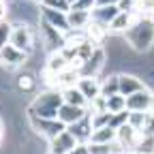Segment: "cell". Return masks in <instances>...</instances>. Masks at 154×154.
<instances>
[{
	"label": "cell",
	"instance_id": "obj_1",
	"mask_svg": "<svg viewBox=\"0 0 154 154\" xmlns=\"http://www.w3.org/2000/svg\"><path fill=\"white\" fill-rule=\"evenodd\" d=\"M124 41H128L135 51H148L154 45V26L150 22V17L137 19V22L124 32Z\"/></svg>",
	"mask_w": 154,
	"mask_h": 154
},
{
	"label": "cell",
	"instance_id": "obj_2",
	"mask_svg": "<svg viewBox=\"0 0 154 154\" xmlns=\"http://www.w3.org/2000/svg\"><path fill=\"white\" fill-rule=\"evenodd\" d=\"M64 103L62 92H43L30 105V113L38 118H58V109Z\"/></svg>",
	"mask_w": 154,
	"mask_h": 154
},
{
	"label": "cell",
	"instance_id": "obj_3",
	"mask_svg": "<svg viewBox=\"0 0 154 154\" xmlns=\"http://www.w3.org/2000/svg\"><path fill=\"white\" fill-rule=\"evenodd\" d=\"M9 17L15 19V24L41 22V15L36 13V0H13V5H9Z\"/></svg>",
	"mask_w": 154,
	"mask_h": 154
},
{
	"label": "cell",
	"instance_id": "obj_4",
	"mask_svg": "<svg viewBox=\"0 0 154 154\" xmlns=\"http://www.w3.org/2000/svg\"><path fill=\"white\" fill-rule=\"evenodd\" d=\"M30 122H32V128L36 133H41L43 137H47L49 141L66 128V124L60 122L58 118H38V116H32V113H30Z\"/></svg>",
	"mask_w": 154,
	"mask_h": 154
},
{
	"label": "cell",
	"instance_id": "obj_5",
	"mask_svg": "<svg viewBox=\"0 0 154 154\" xmlns=\"http://www.w3.org/2000/svg\"><path fill=\"white\" fill-rule=\"evenodd\" d=\"M9 43L15 45L17 49L30 54V51L34 49V34H32V30H30V24H13Z\"/></svg>",
	"mask_w": 154,
	"mask_h": 154
},
{
	"label": "cell",
	"instance_id": "obj_6",
	"mask_svg": "<svg viewBox=\"0 0 154 154\" xmlns=\"http://www.w3.org/2000/svg\"><path fill=\"white\" fill-rule=\"evenodd\" d=\"M26 62H28V54L22 51V49H17L15 45L7 43V45L0 47V64L15 69V66H22V64H26Z\"/></svg>",
	"mask_w": 154,
	"mask_h": 154
},
{
	"label": "cell",
	"instance_id": "obj_7",
	"mask_svg": "<svg viewBox=\"0 0 154 154\" xmlns=\"http://www.w3.org/2000/svg\"><path fill=\"white\" fill-rule=\"evenodd\" d=\"M107 60V51L103 49V47H94V51H92V56L86 60V64H84V69H82V75H88V77H99V73L105 69V62Z\"/></svg>",
	"mask_w": 154,
	"mask_h": 154
},
{
	"label": "cell",
	"instance_id": "obj_8",
	"mask_svg": "<svg viewBox=\"0 0 154 154\" xmlns=\"http://www.w3.org/2000/svg\"><path fill=\"white\" fill-rule=\"evenodd\" d=\"M75 146H77L75 135H73L69 128H64L58 137L51 139V143H49V154H69Z\"/></svg>",
	"mask_w": 154,
	"mask_h": 154
},
{
	"label": "cell",
	"instance_id": "obj_9",
	"mask_svg": "<svg viewBox=\"0 0 154 154\" xmlns=\"http://www.w3.org/2000/svg\"><path fill=\"white\" fill-rule=\"evenodd\" d=\"M69 131L75 135V139L77 141H90V137H92V131H94V126H92V116L86 111V116L84 118H79L77 122H73V124H69Z\"/></svg>",
	"mask_w": 154,
	"mask_h": 154
},
{
	"label": "cell",
	"instance_id": "obj_10",
	"mask_svg": "<svg viewBox=\"0 0 154 154\" xmlns=\"http://www.w3.org/2000/svg\"><path fill=\"white\" fill-rule=\"evenodd\" d=\"M150 105H152V94L148 92V88L126 96V109L128 111H150Z\"/></svg>",
	"mask_w": 154,
	"mask_h": 154
},
{
	"label": "cell",
	"instance_id": "obj_11",
	"mask_svg": "<svg viewBox=\"0 0 154 154\" xmlns=\"http://www.w3.org/2000/svg\"><path fill=\"white\" fill-rule=\"evenodd\" d=\"M43 19H47V22L58 28V30H62V32H69L71 26H69V17H66V11H56V9H49V7H43V13H41Z\"/></svg>",
	"mask_w": 154,
	"mask_h": 154
},
{
	"label": "cell",
	"instance_id": "obj_12",
	"mask_svg": "<svg viewBox=\"0 0 154 154\" xmlns=\"http://www.w3.org/2000/svg\"><path fill=\"white\" fill-rule=\"evenodd\" d=\"M82 79V71L79 69H73V66H66L64 71H60L54 79V88H71V86H77V82Z\"/></svg>",
	"mask_w": 154,
	"mask_h": 154
},
{
	"label": "cell",
	"instance_id": "obj_13",
	"mask_svg": "<svg viewBox=\"0 0 154 154\" xmlns=\"http://www.w3.org/2000/svg\"><path fill=\"white\" fill-rule=\"evenodd\" d=\"M84 116H86V107H77V105H71V103H62L60 109H58V120L64 122L66 126L77 122Z\"/></svg>",
	"mask_w": 154,
	"mask_h": 154
},
{
	"label": "cell",
	"instance_id": "obj_14",
	"mask_svg": "<svg viewBox=\"0 0 154 154\" xmlns=\"http://www.w3.org/2000/svg\"><path fill=\"white\" fill-rule=\"evenodd\" d=\"M118 13H120L118 5H101V7H94L92 9V19H94V22H99V24L109 26Z\"/></svg>",
	"mask_w": 154,
	"mask_h": 154
},
{
	"label": "cell",
	"instance_id": "obj_15",
	"mask_svg": "<svg viewBox=\"0 0 154 154\" xmlns=\"http://www.w3.org/2000/svg\"><path fill=\"white\" fill-rule=\"evenodd\" d=\"M66 17H69V26H71V30H86V26L92 22V11L69 9Z\"/></svg>",
	"mask_w": 154,
	"mask_h": 154
},
{
	"label": "cell",
	"instance_id": "obj_16",
	"mask_svg": "<svg viewBox=\"0 0 154 154\" xmlns=\"http://www.w3.org/2000/svg\"><path fill=\"white\" fill-rule=\"evenodd\" d=\"M143 88H146V84L139 79L137 75H126V73L120 75V94L131 96V94L139 92V90H143Z\"/></svg>",
	"mask_w": 154,
	"mask_h": 154
},
{
	"label": "cell",
	"instance_id": "obj_17",
	"mask_svg": "<svg viewBox=\"0 0 154 154\" xmlns=\"http://www.w3.org/2000/svg\"><path fill=\"white\" fill-rule=\"evenodd\" d=\"M77 88H79V90L86 94V99H88V101L96 99V96H101V82L96 79V77L82 75V79L77 82Z\"/></svg>",
	"mask_w": 154,
	"mask_h": 154
},
{
	"label": "cell",
	"instance_id": "obj_18",
	"mask_svg": "<svg viewBox=\"0 0 154 154\" xmlns=\"http://www.w3.org/2000/svg\"><path fill=\"white\" fill-rule=\"evenodd\" d=\"M69 66V58L62 54V49H58V51H51L49 58H47V64H45V71L51 73V75H58L60 71H64Z\"/></svg>",
	"mask_w": 154,
	"mask_h": 154
},
{
	"label": "cell",
	"instance_id": "obj_19",
	"mask_svg": "<svg viewBox=\"0 0 154 154\" xmlns=\"http://www.w3.org/2000/svg\"><path fill=\"white\" fill-rule=\"evenodd\" d=\"M62 99L64 103H71V105H77V107H88V99H86V94L77 88V86H71V88H62Z\"/></svg>",
	"mask_w": 154,
	"mask_h": 154
},
{
	"label": "cell",
	"instance_id": "obj_20",
	"mask_svg": "<svg viewBox=\"0 0 154 154\" xmlns=\"http://www.w3.org/2000/svg\"><path fill=\"white\" fill-rule=\"evenodd\" d=\"M86 32H88V38L94 43V45H101L105 38H107V34H109V26H105V24H99V22H92L86 26Z\"/></svg>",
	"mask_w": 154,
	"mask_h": 154
},
{
	"label": "cell",
	"instance_id": "obj_21",
	"mask_svg": "<svg viewBox=\"0 0 154 154\" xmlns=\"http://www.w3.org/2000/svg\"><path fill=\"white\" fill-rule=\"evenodd\" d=\"M116 139V128L113 126H101V128H94L92 131V137H90V141L92 143H111Z\"/></svg>",
	"mask_w": 154,
	"mask_h": 154
},
{
	"label": "cell",
	"instance_id": "obj_22",
	"mask_svg": "<svg viewBox=\"0 0 154 154\" xmlns=\"http://www.w3.org/2000/svg\"><path fill=\"white\" fill-rule=\"evenodd\" d=\"M120 92V75H109L101 82V94L105 96H111V94H118Z\"/></svg>",
	"mask_w": 154,
	"mask_h": 154
},
{
	"label": "cell",
	"instance_id": "obj_23",
	"mask_svg": "<svg viewBox=\"0 0 154 154\" xmlns=\"http://www.w3.org/2000/svg\"><path fill=\"white\" fill-rule=\"evenodd\" d=\"M107 111L109 113H120V111H126V96L124 94H111L107 96Z\"/></svg>",
	"mask_w": 154,
	"mask_h": 154
},
{
	"label": "cell",
	"instance_id": "obj_24",
	"mask_svg": "<svg viewBox=\"0 0 154 154\" xmlns=\"http://www.w3.org/2000/svg\"><path fill=\"white\" fill-rule=\"evenodd\" d=\"M17 88L22 90V92H32L36 88V79L30 75V73H22L17 77Z\"/></svg>",
	"mask_w": 154,
	"mask_h": 154
},
{
	"label": "cell",
	"instance_id": "obj_25",
	"mask_svg": "<svg viewBox=\"0 0 154 154\" xmlns=\"http://www.w3.org/2000/svg\"><path fill=\"white\" fill-rule=\"evenodd\" d=\"M148 113L150 111H128V124H133L135 128H143L146 124V118H148Z\"/></svg>",
	"mask_w": 154,
	"mask_h": 154
},
{
	"label": "cell",
	"instance_id": "obj_26",
	"mask_svg": "<svg viewBox=\"0 0 154 154\" xmlns=\"http://www.w3.org/2000/svg\"><path fill=\"white\" fill-rule=\"evenodd\" d=\"M90 116H92V126H94V128L107 126L109 120H111V113H109V111H94V113H90Z\"/></svg>",
	"mask_w": 154,
	"mask_h": 154
},
{
	"label": "cell",
	"instance_id": "obj_27",
	"mask_svg": "<svg viewBox=\"0 0 154 154\" xmlns=\"http://www.w3.org/2000/svg\"><path fill=\"white\" fill-rule=\"evenodd\" d=\"M133 11H137L141 15H152L154 13V0H137V5H135Z\"/></svg>",
	"mask_w": 154,
	"mask_h": 154
},
{
	"label": "cell",
	"instance_id": "obj_28",
	"mask_svg": "<svg viewBox=\"0 0 154 154\" xmlns=\"http://www.w3.org/2000/svg\"><path fill=\"white\" fill-rule=\"evenodd\" d=\"M41 5H43V7H49V9H56V11H66V13H69V9H71V2H69V0H43Z\"/></svg>",
	"mask_w": 154,
	"mask_h": 154
},
{
	"label": "cell",
	"instance_id": "obj_29",
	"mask_svg": "<svg viewBox=\"0 0 154 154\" xmlns=\"http://www.w3.org/2000/svg\"><path fill=\"white\" fill-rule=\"evenodd\" d=\"M96 7V0H75L71 5V9H77V11H92Z\"/></svg>",
	"mask_w": 154,
	"mask_h": 154
},
{
	"label": "cell",
	"instance_id": "obj_30",
	"mask_svg": "<svg viewBox=\"0 0 154 154\" xmlns=\"http://www.w3.org/2000/svg\"><path fill=\"white\" fill-rule=\"evenodd\" d=\"M11 30H13V26H11V24L0 22V47L7 45V41L11 38Z\"/></svg>",
	"mask_w": 154,
	"mask_h": 154
},
{
	"label": "cell",
	"instance_id": "obj_31",
	"mask_svg": "<svg viewBox=\"0 0 154 154\" xmlns=\"http://www.w3.org/2000/svg\"><path fill=\"white\" fill-rule=\"evenodd\" d=\"M88 148H90V154H109L111 152V148H109V143H88Z\"/></svg>",
	"mask_w": 154,
	"mask_h": 154
},
{
	"label": "cell",
	"instance_id": "obj_32",
	"mask_svg": "<svg viewBox=\"0 0 154 154\" xmlns=\"http://www.w3.org/2000/svg\"><path fill=\"white\" fill-rule=\"evenodd\" d=\"M7 17H9V5L7 0H0V22H5Z\"/></svg>",
	"mask_w": 154,
	"mask_h": 154
},
{
	"label": "cell",
	"instance_id": "obj_33",
	"mask_svg": "<svg viewBox=\"0 0 154 154\" xmlns=\"http://www.w3.org/2000/svg\"><path fill=\"white\" fill-rule=\"evenodd\" d=\"M69 154H90V148H88V146H84V143H77Z\"/></svg>",
	"mask_w": 154,
	"mask_h": 154
},
{
	"label": "cell",
	"instance_id": "obj_34",
	"mask_svg": "<svg viewBox=\"0 0 154 154\" xmlns=\"http://www.w3.org/2000/svg\"><path fill=\"white\" fill-rule=\"evenodd\" d=\"M101 5H118V0H96V7Z\"/></svg>",
	"mask_w": 154,
	"mask_h": 154
},
{
	"label": "cell",
	"instance_id": "obj_35",
	"mask_svg": "<svg viewBox=\"0 0 154 154\" xmlns=\"http://www.w3.org/2000/svg\"><path fill=\"white\" fill-rule=\"evenodd\" d=\"M2 139H5V131H2V122H0V143H2Z\"/></svg>",
	"mask_w": 154,
	"mask_h": 154
},
{
	"label": "cell",
	"instance_id": "obj_36",
	"mask_svg": "<svg viewBox=\"0 0 154 154\" xmlns=\"http://www.w3.org/2000/svg\"><path fill=\"white\" fill-rule=\"evenodd\" d=\"M150 113L154 116V94H152V105H150Z\"/></svg>",
	"mask_w": 154,
	"mask_h": 154
},
{
	"label": "cell",
	"instance_id": "obj_37",
	"mask_svg": "<svg viewBox=\"0 0 154 154\" xmlns=\"http://www.w3.org/2000/svg\"><path fill=\"white\" fill-rule=\"evenodd\" d=\"M150 22H152V26H154V13H152V15H150Z\"/></svg>",
	"mask_w": 154,
	"mask_h": 154
},
{
	"label": "cell",
	"instance_id": "obj_38",
	"mask_svg": "<svg viewBox=\"0 0 154 154\" xmlns=\"http://www.w3.org/2000/svg\"><path fill=\"white\" fill-rule=\"evenodd\" d=\"M133 154H146V152H139V150H135V152H133Z\"/></svg>",
	"mask_w": 154,
	"mask_h": 154
},
{
	"label": "cell",
	"instance_id": "obj_39",
	"mask_svg": "<svg viewBox=\"0 0 154 154\" xmlns=\"http://www.w3.org/2000/svg\"><path fill=\"white\" fill-rule=\"evenodd\" d=\"M69 2H71V5H73V2H75V0H69Z\"/></svg>",
	"mask_w": 154,
	"mask_h": 154
}]
</instances>
